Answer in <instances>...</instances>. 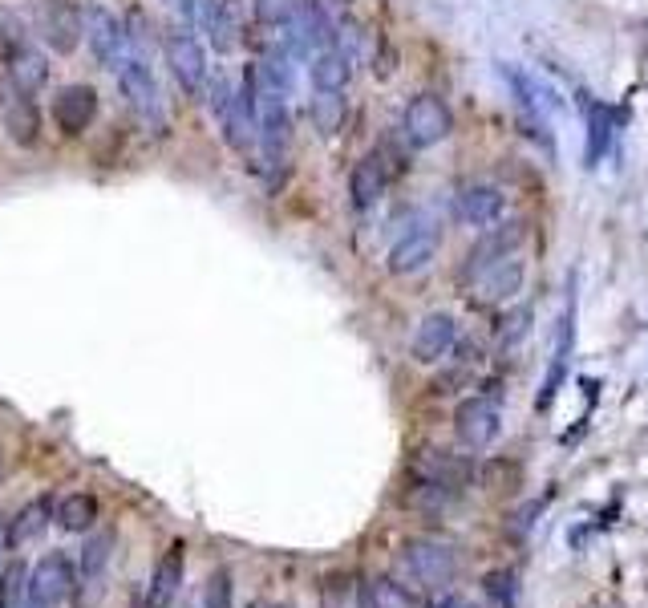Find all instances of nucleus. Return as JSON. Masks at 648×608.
<instances>
[{
    "instance_id": "1",
    "label": "nucleus",
    "mask_w": 648,
    "mask_h": 608,
    "mask_svg": "<svg viewBox=\"0 0 648 608\" xmlns=\"http://www.w3.org/2000/svg\"><path fill=\"white\" fill-rule=\"evenodd\" d=\"M519 240H523V227L511 223L503 232L486 236L470 256H466V268H462V280L470 288V300L478 304H499V300H511L519 288H523V256H519Z\"/></svg>"
},
{
    "instance_id": "2",
    "label": "nucleus",
    "mask_w": 648,
    "mask_h": 608,
    "mask_svg": "<svg viewBox=\"0 0 648 608\" xmlns=\"http://www.w3.org/2000/svg\"><path fill=\"white\" fill-rule=\"evenodd\" d=\"M118 86L126 94L130 114L138 118V126L146 134H167V102H162V90H158V82H154V73H150L146 61L126 57L118 65Z\"/></svg>"
},
{
    "instance_id": "3",
    "label": "nucleus",
    "mask_w": 648,
    "mask_h": 608,
    "mask_svg": "<svg viewBox=\"0 0 648 608\" xmlns=\"http://www.w3.org/2000/svg\"><path fill=\"white\" fill-rule=\"evenodd\" d=\"M81 37H86V45H90V53H94V61L102 69H118L130 57L126 25L106 5H86V9H81Z\"/></svg>"
},
{
    "instance_id": "4",
    "label": "nucleus",
    "mask_w": 648,
    "mask_h": 608,
    "mask_svg": "<svg viewBox=\"0 0 648 608\" xmlns=\"http://www.w3.org/2000/svg\"><path fill=\"white\" fill-rule=\"evenodd\" d=\"M33 29L45 49L69 57L81 45V9L77 0H33Z\"/></svg>"
},
{
    "instance_id": "5",
    "label": "nucleus",
    "mask_w": 648,
    "mask_h": 608,
    "mask_svg": "<svg viewBox=\"0 0 648 608\" xmlns=\"http://www.w3.org/2000/svg\"><path fill=\"white\" fill-rule=\"evenodd\" d=\"M438 244H442V227L434 219H414L410 227H401V236L393 240L385 264L393 276H414L438 256Z\"/></svg>"
},
{
    "instance_id": "6",
    "label": "nucleus",
    "mask_w": 648,
    "mask_h": 608,
    "mask_svg": "<svg viewBox=\"0 0 648 608\" xmlns=\"http://www.w3.org/2000/svg\"><path fill=\"white\" fill-rule=\"evenodd\" d=\"M401 130H405V142H410V146L430 150V146L450 138L454 114H450V106L438 94H418L410 106H405V114H401Z\"/></svg>"
},
{
    "instance_id": "7",
    "label": "nucleus",
    "mask_w": 648,
    "mask_h": 608,
    "mask_svg": "<svg viewBox=\"0 0 648 608\" xmlns=\"http://www.w3.org/2000/svg\"><path fill=\"white\" fill-rule=\"evenodd\" d=\"M401 568L410 572V580H418L422 588H442L454 580L458 572V556L450 544L438 540H410L401 548Z\"/></svg>"
},
{
    "instance_id": "8",
    "label": "nucleus",
    "mask_w": 648,
    "mask_h": 608,
    "mask_svg": "<svg viewBox=\"0 0 648 608\" xmlns=\"http://www.w3.org/2000/svg\"><path fill=\"white\" fill-rule=\"evenodd\" d=\"M572 349H576V276H567V300H563V317H559V341H555V357H551V369L539 386V398H535V410H547L563 386L567 377V365H572Z\"/></svg>"
},
{
    "instance_id": "9",
    "label": "nucleus",
    "mask_w": 648,
    "mask_h": 608,
    "mask_svg": "<svg viewBox=\"0 0 648 608\" xmlns=\"http://www.w3.org/2000/svg\"><path fill=\"white\" fill-rule=\"evenodd\" d=\"M162 53H167V65L175 73V82L187 90V94H199L211 78V65H207V49L187 33V29H175L162 41Z\"/></svg>"
},
{
    "instance_id": "10",
    "label": "nucleus",
    "mask_w": 648,
    "mask_h": 608,
    "mask_svg": "<svg viewBox=\"0 0 648 608\" xmlns=\"http://www.w3.org/2000/svg\"><path fill=\"white\" fill-rule=\"evenodd\" d=\"M454 430H458V438H462L470 450H486V446L499 438V430H503L499 398H486V394L466 398V402L458 406V414H454Z\"/></svg>"
},
{
    "instance_id": "11",
    "label": "nucleus",
    "mask_w": 648,
    "mask_h": 608,
    "mask_svg": "<svg viewBox=\"0 0 648 608\" xmlns=\"http://www.w3.org/2000/svg\"><path fill=\"white\" fill-rule=\"evenodd\" d=\"M94 118H98V90L94 86L73 82V86H61L53 94V122H57L61 134H86Z\"/></svg>"
},
{
    "instance_id": "12",
    "label": "nucleus",
    "mask_w": 648,
    "mask_h": 608,
    "mask_svg": "<svg viewBox=\"0 0 648 608\" xmlns=\"http://www.w3.org/2000/svg\"><path fill=\"white\" fill-rule=\"evenodd\" d=\"M73 592V568L61 552L37 560V568L29 572V600L33 608H57L65 596Z\"/></svg>"
},
{
    "instance_id": "13",
    "label": "nucleus",
    "mask_w": 648,
    "mask_h": 608,
    "mask_svg": "<svg viewBox=\"0 0 648 608\" xmlns=\"http://www.w3.org/2000/svg\"><path fill=\"white\" fill-rule=\"evenodd\" d=\"M454 345H458V321H454L450 313H430V317L414 329L410 353H414L418 365H434V361H442Z\"/></svg>"
},
{
    "instance_id": "14",
    "label": "nucleus",
    "mask_w": 648,
    "mask_h": 608,
    "mask_svg": "<svg viewBox=\"0 0 648 608\" xmlns=\"http://www.w3.org/2000/svg\"><path fill=\"white\" fill-rule=\"evenodd\" d=\"M114 544H118L114 531H94L86 540V552H81V600H77L81 608L102 596V580H106V568L114 560Z\"/></svg>"
},
{
    "instance_id": "15",
    "label": "nucleus",
    "mask_w": 648,
    "mask_h": 608,
    "mask_svg": "<svg viewBox=\"0 0 648 608\" xmlns=\"http://www.w3.org/2000/svg\"><path fill=\"white\" fill-rule=\"evenodd\" d=\"M183 572H187V548L183 544H171L162 552L154 576H150V588H146V608H167L179 588H183Z\"/></svg>"
},
{
    "instance_id": "16",
    "label": "nucleus",
    "mask_w": 648,
    "mask_h": 608,
    "mask_svg": "<svg viewBox=\"0 0 648 608\" xmlns=\"http://www.w3.org/2000/svg\"><path fill=\"white\" fill-rule=\"evenodd\" d=\"M414 475H418V483H430V487H442V491L454 495L466 483L470 467L458 463L454 454H446V450H418L414 454Z\"/></svg>"
},
{
    "instance_id": "17",
    "label": "nucleus",
    "mask_w": 648,
    "mask_h": 608,
    "mask_svg": "<svg viewBox=\"0 0 648 608\" xmlns=\"http://www.w3.org/2000/svg\"><path fill=\"white\" fill-rule=\"evenodd\" d=\"M0 122H5V130H9V138L17 146H37V138H41V114H37L33 94H17L13 90L5 98V106H0Z\"/></svg>"
},
{
    "instance_id": "18",
    "label": "nucleus",
    "mask_w": 648,
    "mask_h": 608,
    "mask_svg": "<svg viewBox=\"0 0 648 608\" xmlns=\"http://www.w3.org/2000/svg\"><path fill=\"white\" fill-rule=\"evenodd\" d=\"M385 187H389V167H385V159L377 155H365L357 167H353V175H349V195H353V207H373L381 195H385Z\"/></svg>"
},
{
    "instance_id": "19",
    "label": "nucleus",
    "mask_w": 648,
    "mask_h": 608,
    "mask_svg": "<svg viewBox=\"0 0 648 608\" xmlns=\"http://www.w3.org/2000/svg\"><path fill=\"white\" fill-rule=\"evenodd\" d=\"M580 110L588 118V167H596L604 155H608V146H612V134H616V110L596 102L592 94L580 98Z\"/></svg>"
},
{
    "instance_id": "20",
    "label": "nucleus",
    "mask_w": 648,
    "mask_h": 608,
    "mask_svg": "<svg viewBox=\"0 0 648 608\" xmlns=\"http://www.w3.org/2000/svg\"><path fill=\"white\" fill-rule=\"evenodd\" d=\"M49 519H53V503H49V499H33V503H25V507L5 523V544H9V548H25V544H33L37 536H45Z\"/></svg>"
},
{
    "instance_id": "21",
    "label": "nucleus",
    "mask_w": 648,
    "mask_h": 608,
    "mask_svg": "<svg viewBox=\"0 0 648 608\" xmlns=\"http://www.w3.org/2000/svg\"><path fill=\"white\" fill-rule=\"evenodd\" d=\"M9 82L17 94H37L49 86V57L33 45H25L21 53L9 57Z\"/></svg>"
},
{
    "instance_id": "22",
    "label": "nucleus",
    "mask_w": 648,
    "mask_h": 608,
    "mask_svg": "<svg viewBox=\"0 0 648 608\" xmlns=\"http://www.w3.org/2000/svg\"><path fill=\"white\" fill-rule=\"evenodd\" d=\"M503 215V195L495 187H466L458 195V219L470 223V227H495Z\"/></svg>"
},
{
    "instance_id": "23",
    "label": "nucleus",
    "mask_w": 648,
    "mask_h": 608,
    "mask_svg": "<svg viewBox=\"0 0 648 608\" xmlns=\"http://www.w3.org/2000/svg\"><path fill=\"white\" fill-rule=\"evenodd\" d=\"M308 78H312L316 90L345 94V86H349V78H353V61H349L341 49L312 53V57H308Z\"/></svg>"
},
{
    "instance_id": "24",
    "label": "nucleus",
    "mask_w": 648,
    "mask_h": 608,
    "mask_svg": "<svg viewBox=\"0 0 648 608\" xmlns=\"http://www.w3.org/2000/svg\"><path fill=\"white\" fill-rule=\"evenodd\" d=\"M207 33H211L215 53L239 49V33H243V9H239V0H219L215 17L207 21Z\"/></svg>"
},
{
    "instance_id": "25",
    "label": "nucleus",
    "mask_w": 648,
    "mask_h": 608,
    "mask_svg": "<svg viewBox=\"0 0 648 608\" xmlns=\"http://www.w3.org/2000/svg\"><path fill=\"white\" fill-rule=\"evenodd\" d=\"M57 523L65 527V531H90L94 523H98V499L90 495V491H73V495H65L61 503H57Z\"/></svg>"
},
{
    "instance_id": "26",
    "label": "nucleus",
    "mask_w": 648,
    "mask_h": 608,
    "mask_svg": "<svg viewBox=\"0 0 648 608\" xmlns=\"http://www.w3.org/2000/svg\"><path fill=\"white\" fill-rule=\"evenodd\" d=\"M361 608H418V596L405 588V584L389 580V576H377V580L365 584Z\"/></svg>"
},
{
    "instance_id": "27",
    "label": "nucleus",
    "mask_w": 648,
    "mask_h": 608,
    "mask_svg": "<svg viewBox=\"0 0 648 608\" xmlns=\"http://www.w3.org/2000/svg\"><path fill=\"white\" fill-rule=\"evenodd\" d=\"M308 114H312V126H316L320 134H337V130L345 126L349 106H345V98H341V94H333V90H316V98H312Z\"/></svg>"
},
{
    "instance_id": "28",
    "label": "nucleus",
    "mask_w": 648,
    "mask_h": 608,
    "mask_svg": "<svg viewBox=\"0 0 648 608\" xmlns=\"http://www.w3.org/2000/svg\"><path fill=\"white\" fill-rule=\"evenodd\" d=\"M21 604H33L29 600V568L9 564L0 572V608H21Z\"/></svg>"
},
{
    "instance_id": "29",
    "label": "nucleus",
    "mask_w": 648,
    "mask_h": 608,
    "mask_svg": "<svg viewBox=\"0 0 648 608\" xmlns=\"http://www.w3.org/2000/svg\"><path fill=\"white\" fill-rule=\"evenodd\" d=\"M296 13H300V0H256V21L272 29L288 25Z\"/></svg>"
},
{
    "instance_id": "30",
    "label": "nucleus",
    "mask_w": 648,
    "mask_h": 608,
    "mask_svg": "<svg viewBox=\"0 0 648 608\" xmlns=\"http://www.w3.org/2000/svg\"><path fill=\"white\" fill-rule=\"evenodd\" d=\"M29 41H25V25L9 13V9H0V57H13V53H21Z\"/></svg>"
},
{
    "instance_id": "31",
    "label": "nucleus",
    "mask_w": 648,
    "mask_h": 608,
    "mask_svg": "<svg viewBox=\"0 0 648 608\" xmlns=\"http://www.w3.org/2000/svg\"><path fill=\"white\" fill-rule=\"evenodd\" d=\"M527 333H531V309H515V313L503 321V329H499V345H503V349H515V345L527 341Z\"/></svg>"
},
{
    "instance_id": "32",
    "label": "nucleus",
    "mask_w": 648,
    "mask_h": 608,
    "mask_svg": "<svg viewBox=\"0 0 648 608\" xmlns=\"http://www.w3.org/2000/svg\"><path fill=\"white\" fill-rule=\"evenodd\" d=\"M231 98H235V90L227 86L223 73H215V78H207V110L219 118V126H223V118H227V110H231Z\"/></svg>"
},
{
    "instance_id": "33",
    "label": "nucleus",
    "mask_w": 648,
    "mask_h": 608,
    "mask_svg": "<svg viewBox=\"0 0 648 608\" xmlns=\"http://www.w3.org/2000/svg\"><path fill=\"white\" fill-rule=\"evenodd\" d=\"M203 608H231V580H227V572H211L207 576Z\"/></svg>"
},
{
    "instance_id": "34",
    "label": "nucleus",
    "mask_w": 648,
    "mask_h": 608,
    "mask_svg": "<svg viewBox=\"0 0 648 608\" xmlns=\"http://www.w3.org/2000/svg\"><path fill=\"white\" fill-rule=\"evenodd\" d=\"M486 592L499 596L503 608H511V596H515V572H495V576H486Z\"/></svg>"
},
{
    "instance_id": "35",
    "label": "nucleus",
    "mask_w": 648,
    "mask_h": 608,
    "mask_svg": "<svg viewBox=\"0 0 648 608\" xmlns=\"http://www.w3.org/2000/svg\"><path fill=\"white\" fill-rule=\"evenodd\" d=\"M543 503H547V499H531L523 511H515V515H511V531H515V536H527V531L535 527V515L543 511Z\"/></svg>"
},
{
    "instance_id": "36",
    "label": "nucleus",
    "mask_w": 648,
    "mask_h": 608,
    "mask_svg": "<svg viewBox=\"0 0 648 608\" xmlns=\"http://www.w3.org/2000/svg\"><path fill=\"white\" fill-rule=\"evenodd\" d=\"M167 5H175V9L183 13V21L195 25V0H167Z\"/></svg>"
},
{
    "instance_id": "37",
    "label": "nucleus",
    "mask_w": 648,
    "mask_h": 608,
    "mask_svg": "<svg viewBox=\"0 0 648 608\" xmlns=\"http://www.w3.org/2000/svg\"><path fill=\"white\" fill-rule=\"evenodd\" d=\"M446 608H478V604L466 600V596H446Z\"/></svg>"
},
{
    "instance_id": "38",
    "label": "nucleus",
    "mask_w": 648,
    "mask_h": 608,
    "mask_svg": "<svg viewBox=\"0 0 648 608\" xmlns=\"http://www.w3.org/2000/svg\"><path fill=\"white\" fill-rule=\"evenodd\" d=\"M252 608H264V604H252Z\"/></svg>"
}]
</instances>
